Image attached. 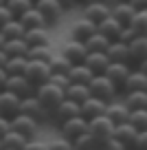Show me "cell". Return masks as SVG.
Instances as JSON below:
<instances>
[{
	"label": "cell",
	"mask_w": 147,
	"mask_h": 150,
	"mask_svg": "<svg viewBox=\"0 0 147 150\" xmlns=\"http://www.w3.org/2000/svg\"><path fill=\"white\" fill-rule=\"evenodd\" d=\"M134 148H136V150H147V130H138Z\"/></svg>",
	"instance_id": "cell-45"
},
{
	"label": "cell",
	"mask_w": 147,
	"mask_h": 150,
	"mask_svg": "<svg viewBox=\"0 0 147 150\" xmlns=\"http://www.w3.org/2000/svg\"><path fill=\"white\" fill-rule=\"evenodd\" d=\"M70 144H73V150H97L99 148V141H97L88 130L81 132V135H79L77 139H73Z\"/></svg>",
	"instance_id": "cell-34"
},
{
	"label": "cell",
	"mask_w": 147,
	"mask_h": 150,
	"mask_svg": "<svg viewBox=\"0 0 147 150\" xmlns=\"http://www.w3.org/2000/svg\"><path fill=\"white\" fill-rule=\"evenodd\" d=\"M22 150H48V146L44 144V141H37V139H29L27 146H24Z\"/></svg>",
	"instance_id": "cell-46"
},
{
	"label": "cell",
	"mask_w": 147,
	"mask_h": 150,
	"mask_svg": "<svg viewBox=\"0 0 147 150\" xmlns=\"http://www.w3.org/2000/svg\"><path fill=\"white\" fill-rule=\"evenodd\" d=\"M11 18H13V16H11V11H9V9H7V7H5V5H0V29L5 27V24H7V22H9V20H11Z\"/></svg>",
	"instance_id": "cell-47"
},
{
	"label": "cell",
	"mask_w": 147,
	"mask_h": 150,
	"mask_svg": "<svg viewBox=\"0 0 147 150\" xmlns=\"http://www.w3.org/2000/svg\"><path fill=\"white\" fill-rule=\"evenodd\" d=\"M136 38V31H134L132 27H123V31H121V35H119V42H125V44H130Z\"/></svg>",
	"instance_id": "cell-44"
},
{
	"label": "cell",
	"mask_w": 147,
	"mask_h": 150,
	"mask_svg": "<svg viewBox=\"0 0 147 150\" xmlns=\"http://www.w3.org/2000/svg\"><path fill=\"white\" fill-rule=\"evenodd\" d=\"M130 27L136 31V35H147V9L136 11L132 22H130Z\"/></svg>",
	"instance_id": "cell-38"
},
{
	"label": "cell",
	"mask_w": 147,
	"mask_h": 150,
	"mask_svg": "<svg viewBox=\"0 0 147 150\" xmlns=\"http://www.w3.org/2000/svg\"><path fill=\"white\" fill-rule=\"evenodd\" d=\"M5 7L11 11L13 18H20L24 11H29L33 7V0H5Z\"/></svg>",
	"instance_id": "cell-37"
},
{
	"label": "cell",
	"mask_w": 147,
	"mask_h": 150,
	"mask_svg": "<svg viewBox=\"0 0 147 150\" xmlns=\"http://www.w3.org/2000/svg\"><path fill=\"white\" fill-rule=\"evenodd\" d=\"M27 64H29V57H9L5 64V71L7 75H24V71H27Z\"/></svg>",
	"instance_id": "cell-36"
},
{
	"label": "cell",
	"mask_w": 147,
	"mask_h": 150,
	"mask_svg": "<svg viewBox=\"0 0 147 150\" xmlns=\"http://www.w3.org/2000/svg\"><path fill=\"white\" fill-rule=\"evenodd\" d=\"M97 33V24L90 22L88 18H81L73 24V40H79V42H86L90 35Z\"/></svg>",
	"instance_id": "cell-20"
},
{
	"label": "cell",
	"mask_w": 147,
	"mask_h": 150,
	"mask_svg": "<svg viewBox=\"0 0 147 150\" xmlns=\"http://www.w3.org/2000/svg\"><path fill=\"white\" fill-rule=\"evenodd\" d=\"M37 126L40 124L35 122V119H31L29 115H15V117H11V130L20 132V135H24L27 139H33V135L37 132Z\"/></svg>",
	"instance_id": "cell-11"
},
{
	"label": "cell",
	"mask_w": 147,
	"mask_h": 150,
	"mask_svg": "<svg viewBox=\"0 0 147 150\" xmlns=\"http://www.w3.org/2000/svg\"><path fill=\"white\" fill-rule=\"evenodd\" d=\"M2 150H7V148H2Z\"/></svg>",
	"instance_id": "cell-59"
},
{
	"label": "cell",
	"mask_w": 147,
	"mask_h": 150,
	"mask_svg": "<svg viewBox=\"0 0 147 150\" xmlns=\"http://www.w3.org/2000/svg\"><path fill=\"white\" fill-rule=\"evenodd\" d=\"M0 33H2V38H5V40H18V38H24L27 29L22 27V22H20L18 18H11L5 27L0 29Z\"/></svg>",
	"instance_id": "cell-30"
},
{
	"label": "cell",
	"mask_w": 147,
	"mask_h": 150,
	"mask_svg": "<svg viewBox=\"0 0 147 150\" xmlns=\"http://www.w3.org/2000/svg\"><path fill=\"white\" fill-rule=\"evenodd\" d=\"M79 115H81V106L70 102V99H64L60 106H55L51 110V119L57 122V124L66 122V119H73V117H79Z\"/></svg>",
	"instance_id": "cell-8"
},
{
	"label": "cell",
	"mask_w": 147,
	"mask_h": 150,
	"mask_svg": "<svg viewBox=\"0 0 147 150\" xmlns=\"http://www.w3.org/2000/svg\"><path fill=\"white\" fill-rule=\"evenodd\" d=\"M2 51H5L9 57H27L29 44L24 42V38H18V40H5Z\"/></svg>",
	"instance_id": "cell-28"
},
{
	"label": "cell",
	"mask_w": 147,
	"mask_h": 150,
	"mask_svg": "<svg viewBox=\"0 0 147 150\" xmlns=\"http://www.w3.org/2000/svg\"><path fill=\"white\" fill-rule=\"evenodd\" d=\"M88 91H90V97L103 99V102H112L116 97V93H119V88L108 80L106 75H94L88 82Z\"/></svg>",
	"instance_id": "cell-2"
},
{
	"label": "cell",
	"mask_w": 147,
	"mask_h": 150,
	"mask_svg": "<svg viewBox=\"0 0 147 150\" xmlns=\"http://www.w3.org/2000/svg\"><path fill=\"white\" fill-rule=\"evenodd\" d=\"M48 82L55 86H60L62 91H66L70 86V80H68V75H62V73H51V77H48Z\"/></svg>",
	"instance_id": "cell-41"
},
{
	"label": "cell",
	"mask_w": 147,
	"mask_h": 150,
	"mask_svg": "<svg viewBox=\"0 0 147 150\" xmlns=\"http://www.w3.org/2000/svg\"><path fill=\"white\" fill-rule=\"evenodd\" d=\"M9 130H11V119H9V117H2V115H0V137L7 135Z\"/></svg>",
	"instance_id": "cell-48"
},
{
	"label": "cell",
	"mask_w": 147,
	"mask_h": 150,
	"mask_svg": "<svg viewBox=\"0 0 147 150\" xmlns=\"http://www.w3.org/2000/svg\"><path fill=\"white\" fill-rule=\"evenodd\" d=\"M33 95H35L37 102H40L48 112H51L55 106H60V104L66 99V93L60 88V86L51 84V82H44V84L35 86V93H33Z\"/></svg>",
	"instance_id": "cell-1"
},
{
	"label": "cell",
	"mask_w": 147,
	"mask_h": 150,
	"mask_svg": "<svg viewBox=\"0 0 147 150\" xmlns=\"http://www.w3.org/2000/svg\"><path fill=\"white\" fill-rule=\"evenodd\" d=\"M20 115H29V117L35 119L37 124L48 122V119H51V112H48L40 102H37L35 95H31V97H22V99H20Z\"/></svg>",
	"instance_id": "cell-4"
},
{
	"label": "cell",
	"mask_w": 147,
	"mask_h": 150,
	"mask_svg": "<svg viewBox=\"0 0 147 150\" xmlns=\"http://www.w3.org/2000/svg\"><path fill=\"white\" fill-rule=\"evenodd\" d=\"M106 106H108V102H103V99L88 97L86 102L81 104V117H83V119L99 117V115H103V112H106Z\"/></svg>",
	"instance_id": "cell-19"
},
{
	"label": "cell",
	"mask_w": 147,
	"mask_h": 150,
	"mask_svg": "<svg viewBox=\"0 0 147 150\" xmlns=\"http://www.w3.org/2000/svg\"><path fill=\"white\" fill-rule=\"evenodd\" d=\"M24 42L31 47H46V44H51V38H48V29H29L24 33Z\"/></svg>",
	"instance_id": "cell-22"
},
{
	"label": "cell",
	"mask_w": 147,
	"mask_h": 150,
	"mask_svg": "<svg viewBox=\"0 0 147 150\" xmlns=\"http://www.w3.org/2000/svg\"><path fill=\"white\" fill-rule=\"evenodd\" d=\"M138 71H141L143 75L147 77V60H143V62H138Z\"/></svg>",
	"instance_id": "cell-54"
},
{
	"label": "cell",
	"mask_w": 147,
	"mask_h": 150,
	"mask_svg": "<svg viewBox=\"0 0 147 150\" xmlns=\"http://www.w3.org/2000/svg\"><path fill=\"white\" fill-rule=\"evenodd\" d=\"M0 150H2V141H0Z\"/></svg>",
	"instance_id": "cell-57"
},
{
	"label": "cell",
	"mask_w": 147,
	"mask_h": 150,
	"mask_svg": "<svg viewBox=\"0 0 147 150\" xmlns=\"http://www.w3.org/2000/svg\"><path fill=\"white\" fill-rule=\"evenodd\" d=\"M66 93V99H70V102L79 104L81 106L83 102H86L88 97H90V91H88V84H70L68 88L64 91Z\"/></svg>",
	"instance_id": "cell-31"
},
{
	"label": "cell",
	"mask_w": 147,
	"mask_h": 150,
	"mask_svg": "<svg viewBox=\"0 0 147 150\" xmlns=\"http://www.w3.org/2000/svg\"><path fill=\"white\" fill-rule=\"evenodd\" d=\"M5 47V38H2V33H0V49Z\"/></svg>",
	"instance_id": "cell-55"
},
{
	"label": "cell",
	"mask_w": 147,
	"mask_h": 150,
	"mask_svg": "<svg viewBox=\"0 0 147 150\" xmlns=\"http://www.w3.org/2000/svg\"><path fill=\"white\" fill-rule=\"evenodd\" d=\"M88 132H90V135L99 141V146H101L106 139H110V137L114 135V124H112V119L103 112L99 117L88 119Z\"/></svg>",
	"instance_id": "cell-3"
},
{
	"label": "cell",
	"mask_w": 147,
	"mask_h": 150,
	"mask_svg": "<svg viewBox=\"0 0 147 150\" xmlns=\"http://www.w3.org/2000/svg\"><path fill=\"white\" fill-rule=\"evenodd\" d=\"M7 80H9V75H7V71L5 69H0V91L7 86Z\"/></svg>",
	"instance_id": "cell-50"
},
{
	"label": "cell",
	"mask_w": 147,
	"mask_h": 150,
	"mask_svg": "<svg viewBox=\"0 0 147 150\" xmlns=\"http://www.w3.org/2000/svg\"><path fill=\"white\" fill-rule=\"evenodd\" d=\"M18 20L22 22V27L27 29V31H29V29H44V27H46L44 18H42V13L35 9V5H33L29 11H24V13L20 16Z\"/></svg>",
	"instance_id": "cell-23"
},
{
	"label": "cell",
	"mask_w": 147,
	"mask_h": 150,
	"mask_svg": "<svg viewBox=\"0 0 147 150\" xmlns=\"http://www.w3.org/2000/svg\"><path fill=\"white\" fill-rule=\"evenodd\" d=\"M92 77H94V73H92L86 64H73V69L68 71L70 84H88Z\"/></svg>",
	"instance_id": "cell-27"
},
{
	"label": "cell",
	"mask_w": 147,
	"mask_h": 150,
	"mask_svg": "<svg viewBox=\"0 0 147 150\" xmlns=\"http://www.w3.org/2000/svg\"><path fill=\"white\" fill-rule=\"evenodd\" d=\"M48 150H73V144H70L68 139H64V137H60V139H53L48 141Z\"/></svg>",
	"instance_id": "cell-42"
},
{
	"label": "cell",
	"mask_w": 147,
	"mask_h": 150,
	"mask_svg": "<svg viewBox=\"0 0 147 150\" xmlns=\"http://www.w3.org/2000/svg\"><path fill=\"white\" fill-rule=\"evenodd\" d=\"M130 64H121V62H110L108 64V69H106V77L112 82V84L116 86V88H123V84H125V80H127V75H130Z\"/></svg>",
	"instance_id": "cell-12"
},
{
	"label": "cell",
	"mask_w": 147,
	"mask_h": 150,
	"mask_svg": "<svg viewBox=\"0 0 147 150\" xmlns=\"http://www.w3.org/2000/svg\"><path fill=\"white\" fill-rule=\"evenodd\" d=\"M48 69H51V73H62V75H68V71L73 69V64H70V62L66 60L64 55H53V60L48 62Z\"/></svg>",
	"instance_id": "cell-39"
},
{
	"label": "cell",
	"mask_w": 147,
	"mask_h": 150,
	"mask_svg": "<svg viewBox=\"0 0 147 150\" xmlns=\"http://www.w3.org/2000/svg\"><path fill=\"white\" fill-rule=\"evenodd\" d=\"M83 64H86L94 75H103L106 69H108V64H110V60H108L106 53H88L86 60H83Z\"/></svg>",
	"instance_id": "cell-21"
},
{
	"label": "cell",
	"mask_w": 147,
	"mask_h": 150,
	"mask_svg": "<svg viewBox=\"0 0 147 150\" xmlns=\"http://www.w3.org/2000/svg\"><path fill=\"white\" fill-rule=\"evenodd\" d=\"M134 13H136V9L130 5L127 0H114V2H112L110 16H112L114 20H119L123 27H130V22H132Z\"/></svg>",
	"instance_id": "cell-13"
},
{
	"label": "cell",
	"mask_w": 147,
	"mask_h": 150,
	"mask_svg": "<svg viewBox=\"0 0 147 150\" xmlns=\"http://www.w3.org/2000/svg\"><path fill=\"white\" fill-rule=\"evenodd\" d=\"M57 2H60V5L64 7V9H68V7H73L75 2H77V0H57Z\"/></svg>",
	"instance_id": "cell-53"
},
{
	"label": "cell",
	"mask_w": 147,
	"mask_h": 150,
	"mask_svg": "<svg viewBox=\"0 0 147 150\" xmlns=\"http://www.w3.org/2000/svg\"><path fill=\"white\" fill-rule=\"evenodd\" d=\"M0 5H5V0H0Z\"/></svg>",
	"instance_id": "cell-56"
},
{
	"label": "cell",
	"mask_w": 147,
	"mask_h": 150,
	"mask_svg": "<svg viewBox=\"0 0 147 150\" xmlns=\"http://www.w3.org/2000/svg\"><path fill=\"white\" fill-rule=\"evenodd\" d=\"M35 5V9L42 13V18H44V22H46V27L48 24H55V22H60L62 20V16H64V7L57 2V0H37V2H33Z\"/></svg>",
	"instance_id": "cell-5"
},
{
	"label": "cell",
	"mask_w": 147,
	"mask_h": 150,
	"mask_svg": "<svg viewBox=\"0 0 147 150\" xmlns=\"http://www.w3.org/2000/svg\"><path fill=\"white\" fill-rule=\"evenodd\" d=\"M97 150H99V148H97Z\"/></svg>",
	"instance_id": "cell-60"
},
{
	"label": "cell",
	"mask_w": 147,
	"mask_h": 150,
	"mask_svg": "<svg viewBox=\"0 0 147 150\" xmlns=\"http://www.w3.org/2000/svg\"><path fill=\"white\" fill-rule=\"evenodd\" d=\"M53 55H55V53H53L51 44H46V47H31L29 53H27L29 60H35V62H51Z\"/></svg>",
	"instance_id": "cell-35"
},
{
	"label": "cell",
	"mask_w": 147,
	"mask_h": 150,
	"mask_svg": "<svg viewBox=\"0 0 147 150\" xmlns=\"http://www.w3.org/2000/svg\"><path fill=\"white\" fill-rule=\"evenodd\" d=\"M123 93H132V91H147V77L141 73V71H130V75H127V80H125V84H123Z\"/></svg>",
	"instance_id": "cell-25"
},
{
	"label": "cell",
	"mask_w": 147,
	"mask_h": 150,
	"mask_svg": "<svg viewBox=\"0 0 147 150\" xmlns=\"http://www.w3.org/2000/svg\"><path fill=\"white\" fill-rule=\"evenodd\" d=\"M33 2H37V0H33Z\"/></svg>",
	"instance_id": "cell-58"
},
{
	"label": "cell",
	"mask_w": 147,
	"mask_h": 150,
	"mask_svg": "<svg viewBox=\"0 0 147 150\" xmlns=\"http://www.w3.org/2000/svg\"><path fill=\"white\" fill-rule=\"evenodd\" d=\"M18 112H20V97L15 93H11V91L2 88L0 91V115L11 119Z\"/></svg>",
	"instance_id": "cell-9"
},
{
	"label": "cell",
	"mask_w": 147,
	"mask_h": 150,
	"mask_svg": "<svg viewBox=\"0 0 147 150\" xmlns=\"http://www.w3.org/2000/svg\"><path fill=\"white\" fill-rule=\"evenodd\" d=\"M24 77L31 82L33 86H40L44 82H48L51 77V69H48V62H35V60H29L27 71H24Z\"/></svg>",
	"instance_id": "cell-6"
},
{
	"label": "cell",
	"mask_w": 147,
	"mask_h": 150,
	"mask_svg": "<svg viewBox=\"0 0 147 150\" xmlns=\"http://www.w3.org/2000/svg\"><path fill=\"white\" fill-rule=\"evenodd\" d=\"M130 5L134 7L136 11H143V9H147V0H127Z\"/></svg>",
	"instance_id": "cell-49"
},
{
	"label": "cell",
	"mask_w": 147,
	"mask_h": 150,
	"mask_svg": "<svg viewBox=\"0 0 147 150\" xmlns=\"http://www.w3.org/2000/svg\"><path fill=\"white\" fill-rule=\"evenodd\" d=\"M62 55H64L70 64H83V60H86V55H88V49H86V44L79 42V40H70V42L64 44Z\"/></svg>",
	"instance_id": "cell-14"
},
{
	"label": "cell",
	"mask_w": 147,
	"mask_h": 150,
	"mask_svg": "<svg viewBox=\"0 0 147 150\" xmlns=\"http://www.w3.org/2000/svg\"><path fill=\"white\" fill-rule=\"evenodd\" d=\"M130 124H132L136 130H147V108L141 110H130Z\"/></svg>",
	"instance_id": "cell-40"
},
{
	"label": "cell",
	"mask_w": 147,
	"mask_h": 150,
	"mask_svg": "<svg viewBox=\"0 0 147 150\" xmlns=\"http://www.w3.org/2000/svg\"><path fill=\"white\" fill-rule=\"evenodd\" d=\"M0 141H2V148H7V150H22L29 139L24 135H20V132H15V130H9L7 135L0 137Z\"/></svg>",
	"instance_id": "cell-32"
},
{
	"label": "cell",
	"mask_w": 147,
	"mask_h": 150,
	"mask_svg": "<svg viewBox=\"0 0 147 150\" xmlns=\"http://www.w3.org/2000/svg\"><path fill=\"white\" fill-rule=\"evenodd\" d=\"M99 150H127L123 144H121L119 139H114V137H110V139H106L101 146H99Z\"/></svg>",
	"instance_id": "cell-43"
},
{
	"label": "cell",
	"mask_w": 147,
	"mask_h": 150,
	"mask_svg": "<svg viewBox=\"0 0 147 150\" xmlns=\"http://www.w3.org/2000/svg\"><path fill=\"white\" fill-rule=\"evenodd\" d=\"M108 60L110 62H121V64H130L132 62V55H130V47L125 42H110V47H108L106 51Z\"/></svg>",
	"instance_id": "cell-17"
},
{
	"label": "cell",
	"mask_w": 147,
	"mask_h": 150,
	"mask_svg": "<svg viewBox=\"0 0 147 150\" xmlns=\"http://www.w3.org/2000/svg\"><path fill=\"white\" fill-rule=\"evenodd\" d=\"M7 60H9V55H7L2 49H0V69H5V64H7Z\"/></svg>",
	"instance_id": "cell-52"
},
{
	"label": "cell",
	"mask_w": 147,
	"mask_h": 150,
	"mask_svg": "<svg viewBox=\"0 0 147 150\" xmlns=\"http://www.w3.org/2000/svg\"><path fill=\"white\" fill-rule=\"evenodd\" d=\"M5 88L11 91V93H15L20 99H22V97H31V95L35 93V86H33L24 75H11L9 80H7Z\"/></svg>",
	"instance_id": "cell-10"
},
{
	"label": "cell",
	"mask_w": 147,
	"mask_h": 150,
	"mask_svg": "<svg viewBox=\"0 0 147 150\" xmlns=\"http://www.w3.org/2000/svg\"><path fill=\"white\" fill-rule=\"evenodd\" d=\"M97 31L101 33V35H106L110 42H116L121 35V31H123V24L119 22V20H114L112 16H108L106 20H101V22L97 24Z\"/></svg>",
	"instance_id": "cell-16"
},
{
	"label": "cell",
	"mask_w": 147,
	"mask_h": 150,
	"mask_svg": "<svg viewBox=\"0 0 147 150\" xmlns=\"http://www.w3.org/2000/svg\"><path fill=\"white\" fill-rule=\"evenodd\" d=\"M60 130H62V137H64V139L73 141V139H77L81 132L88 130V119H83L81 115H79V117H73V119H66V122L60 124Z\"/></svg>",
	"instance_id": "cell-7"
},
{
	"label": "cell",
	"mask_w": 147,
	"mask_h": 150,
	"mask_svg": "<svg viewBox=\"0 0 147 150\" xmlns=\"http://www.w3.org/2000/svg\"><path fill=\"white\" fill-rule=\"evenodd\" d=\"M130 47V55H132V62H143L147 60V35H136Z\"/></svg>",
	"instance_id": "cell-26"
},
{
	"label": "cell",
	"mask_w": 147,
	"mask_h": 150,
	"mask_svg": "<svg viewBox=\"0 0 147 150\" xmlns=\"http://www.w3.org/2000/svg\"><path fill=\"white\" fill-rule=\"evenodd\" d=\"M110 9H112V5H86L83 7V18L99 24L101 20H106L110 16Z\"/></svg>",
	"instance_id": "cell-24"
},
{
	"label": "cell",
	"mask_w": 147,
	"mask_h": 150,
	"mask_svg": "<svg viewBox=\"0 0 147 150\" xmlns=\"http://www.w3.org/2000/svg\"><path fill=\"white\" fill-rule=\"evenodd\" d=\"M136 135H138L136 128H134L130 122H123V124H116V126H114V135H112V137L119 139L125 148H134V144H136Z\"/></svg>",
	"instance_id": "cell-15"
},
{
	"label": "cell",
	"mask_w": 147,
	"mask_h": 150,
	"mask_svg": "<svg viewBox=\"0 0 147 150\" xmlns=\"http://www.w3.org/2000/svg\"><path fill=\"white\" fill-rule=\"evenodd\" d=\"M106 115L112 119V124H123V122H127L130 119V108L125 106L123 102H108V106H106Z\"/></svg>",
	"instance_id": "cell-18"
},
{
	"label": "cell",
	"mask_w": 147,
	"mask_h": 150,
	"mask_svg": "<svg viewBox=\"0 0 147 150\" xmlns=\"http://www.w3.org/2000/svg\"><path fill=\"white\" fill-rule=\"evenodd\" d=\"M86 5H112L114 0H83Z\"/></svg>",
	"instance_id": "cell-51"
},
{
	"label": "cell",
	"mask_w": 147,
	"mask_h": 150,
	"mask_svg": "<svg viewBox=\"0 0 147 150\" xmlns=\"http://www.w3.org/2000/svg\"><path fill=\"white\" fill-rule=\"evenodd\" d=\"M86 49H88V53H106L108 51V47H110V40H108L106 35H101V33L97 31L94 35H90L86 40Z\"/></svg>",
	"instance_id": "cell-33"
},
{
	"label": "cell",
	"mask_w": 147,
	"mask_h": 150,
	"mask_svg": "<svg viewBox=\"0 0 147 150\" xmlns=\"http://www.w3.org/2000/svg\"><path fill=\"white\" fill-rule=\"evenodd\" d=\"M123 104L130 108V110L147 108V91H132V93H125Z\"/></svg>",
	"instance_id": "cell-29"
}]
</instances>
